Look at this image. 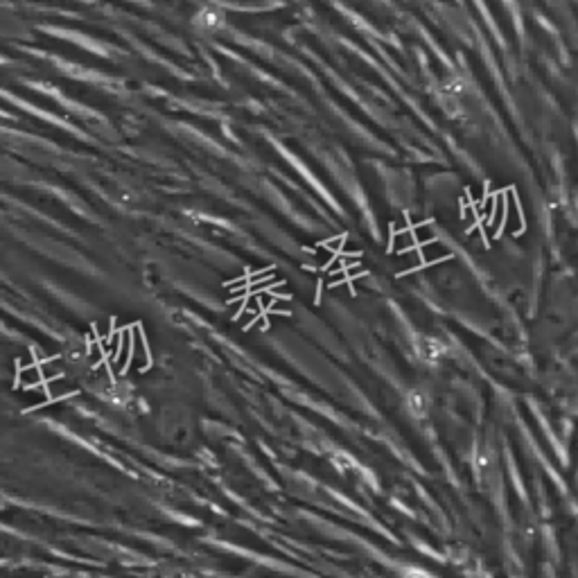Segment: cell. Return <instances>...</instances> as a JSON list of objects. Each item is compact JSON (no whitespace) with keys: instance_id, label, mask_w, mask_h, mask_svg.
<instances>
[{"instance_id":"cell-3","label":"cell","mask_w":578,"mask_h":578,"mask_svg":"<svg viewBox=\"0 0 578 578\" xmlns=\"http://www.w3.org/2000/svg\"><path fill=\"white\" fill-rule=\"evenodd\" d=\"M115 199H118V201L122 203V206H131V203H134L136 199H138V196H136L131 190H120L118 194H115Z\"/></svg>"},{"instance_id":"cell-1","label":"cell","mask_w":578,"mask_h":578,"mask_svg":"<svg viewBox=\"0 0 578 578\" xmlns=\"http://www.w3.org/2000/svg\"><path fill=\"white\" fill-rule=\"evenodd\" d=\"M196 28L201 29V32H217V29L224 28V11L215 9V7H203L199 14H196Z\"/></svg>"},{"instance_id":"cell-2","label":"cell","mask_w":578,"mask_h":578,"mask_svg":"<svg viewBox=\"0 0 578 578\" xmlns=\"http://www.w3.org/2000/svg\"><path fill=\"white\" fill-rule=\"evenodd\" d=\"M447 93H452V95H461L463 90H466V82L461 77H452V79H447Z\"/></svg>"}]
</instances>
